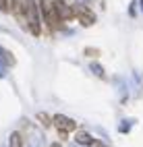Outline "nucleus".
Listing matches in <instances>:
<instances>
[{
	"mask_svg": "<svg viewBox=\"0 0 143 147\" xmlns=\"http://www.w3.org/2000/svg\"><path fill=\"white\" fill-rule=\"evenodd\" d=\"M37 120H40V124L44 126V129L52 126V118H50V116H48L46 112H37Z\"/></svg>",
	"mask_w": 143,
	"mask_h": 147,
	"instance_id": "nucleus-11",
	"label": "nucleus"
},
{
	"mask_svg": "<svg viewBox=\"0 0 143 147\" xmlns=\"http://www.w3.org/2000/svg\"><path fill=\"white\" fill-rule=\"evenodd\" d=\"M87 147H110V145H106V143H102V141H95V139H93Z\"/></svg>",
	"mask_w": 143,
	"mask_h": 147,
	"instance_id": "nucleus-13",
	"label": "nucleus"
},
{
	"mask_svg": "<svg viewBox=\"0 0 143 147\" xmlns=\"http://www.w3.org/2000/svg\"><path fill=\"white\" fill-rule=\"evenodd\" d=\"M139 2H141V11H143V0H139Z\"/></svg>",
	"mask_w": 143,
	"mask_h": 147,
	"instance_id": "nucleus-16",
	"label": "nucleus"
},
{
	"mask_svg": "<svg viewBox=\"0 0 143 147\" xmlns=\"http://www.w3.org/2000/svg\"><path fill=\"white\" fill-rule=\"evenodd\" d=\"M17 64V58L11 50H6V48L0 46V66H4V68H11Z\"/></svg>",
	"mask_w": 143,
	"mask_h": 147,
	"instance_id": "nucleus-6",
	"label": "nucleus"
},
{
	"mask_svg": "<svg viewBox=\"0 0 143 147\" xmlns=\"http://www.w3.org/2000/svg\"><path fill=\"white\" fill-rule=\"evenodd\" d=\"M75 141H77L79 145H89L93 141V137L89 133H85V131H77V135H75Z\"/></svg>",
	"mask_w": 143,
	"mask_h": 147,
	"instance_id": "nucleus-8",
	"label": "nucleus"
},
{
	"mask_svg": "<svg viewBox=\"0 0 143 147\" xmlns=\"http://www.w3.org/2000/svg\"><path fill=\"white\" fill-rule=\"evenodd\" d=\"M0 13H8V6H6V0H0Z\"/></svg>",
	"mask_w": 143,
	"mask_h": 147,
	"instance_id": "nucleus-14",
	"label": "nucleus"
},
{
	"mask_svg": "<svg viewBox=\"0 0 143 147\" xmlns=\"http://www.w3.org/2000/svg\"><path fill=\"white\" fill-rule=\"evenodd\" d=\"M73 13H75V19H79V23L83 27H91L95 23V15L87 4H81V2L73 4Z\"/></svg>",
	"mask_w": 143,
	"mask_h": 147,
	"instance_id": "nucleus-4",
	"label": "nucleus"
},
{
	"mask_svg": "<svg viewBox=\"0 0 143 147\" xmlns=\"http://www.w3.org/2000/svg\"><path fill=\"white\" fill-rule=\"evenodd\" d=\"M129 129H131L129 124H120V133H129Z\"/></svg>",
	"mask_w": 143,
	"mask_h": 147,
	"instance_id": "nucleus-15",
	"label": "nucleus"
},
{
	"mask_svg": "<svg viewBox=\"0 0 143 147\" xmlns=\"http://www.w3.org/2000/svg\"><path fill=\"white\" fill-rule=\"evenodd\" d=\"M83 54L85 56H87V58H93V60H95V58H100L102 56V50H100V48H85V50H83Z\"/></svg>",
	"mask_w": 143,
	"mask_h": 147,
	"instance_id": "nucleus-10",
	"label": "nucleus"
},
{
	"mask_svg": "<svg viewBox=\"0 0 143 147\" xmlns=\"http://www.w3.org/2000/svg\"><path fill=\"white\" fill-rule=\"evenodd\" d=\"M91 73H93V75H98L100 79H106V75H104V68H102L98 62H95V60L91 62Z\"/></svg>",
	"mask_w": 143,
	"mask_h": 147,
	"instance_id": "nucleus-12",
	"label": "nucleus"
},
{
	"mask_svg": "<svg viewBox=\"0 0 143 147\" xmlns=\"http://www.w3.org/2000/svg\"><path fill=\"white\" fill-rule=\"evenodd\" d=\"M25 21L29 31L37 37L42 35V17H40V8H37V0H27L25 6Z\"/></svg>",
	"mask_w": 143,
	"mask_h": 147,
	"instance_id": "nucleus-2",
	"label": "nucleus"
},
{
	"mask_svg": "<svg viewBox=\"0 0 143 147\" xmlns=\"http://www.w3.org/2000/svg\"><path fill=\"white\" fill-rule=\"evenodd\" d=\"M25 6H27V0H13V13L25 21Z\"/></svg>",
	"mask_w": 143,
	"mask_h": 147,
	"instance_id": "nucleus-7",
	"label": "nucleus"
},
{
	"mask_svg": "<svg viewBox=\"0 0 143 147\" xmlns=\"http://www.w3.org/2000/svg\"><path fill=\"white\" fill-rule=\"evenodd\" d=\"M52 124L56 126V131H58V137H60V139H66V137H69V133H75V131H77V122H75L73 118H69V116H64V114L52 116Z\"/></svg>",
	"mask_w": 143,
	"mask_h": 147,
	"instance_id": "nucleus-3",
	"label": "nucleus"
},
{
	"mask_svg": "<svg viewBox=\"0 0 143 147\" xmlns=\"http://www.w3.org/2000/svg\"><path fill=\"white\" fill-rule=\"evenodd\" d=\"M52 4H54V11H56V15L60 17V21H62V23L73 21V19H75L73 6H71V4H66L64 0H52Z\"/></svg>",
	"mask_w": 143,
	"mask_h": 147,
	"instance_id": "nucleus-5",
	"label": "nucleus"
},
{
	"mask_svg": "<svg viewBox=\"0 0 143 147\" xmlns=\"http://www.w3.org/2000/svg\"><path fill=\"white\" fill-rule=\"evenodd\" d=\"M37 8H40L42 23H48V27H50L52 31L60 29L62 21H60V17L56 15V11H54V4H52V0H37Z\"/></svg>",
	"mask_w": 143,
	"mask_h": 147,
	"instance_id": "nucleus-1",
	"label": "nucleus"
},
{
	"mask_svg": "<svg viewBox=\"0 0 143 147\" xmlns=\"http://www.w3.org/2000/svg\"><path fill=\"white\" fill-rule=\"evenodd\" d=\"M8 147H23V137L21 133H11V137H8Z\"/></svg>",
	"mask_w": 143,
	"mask_h": 147,
	"instance_id": "nucleus-9",
	"label": "nucleus"
}]
</instances>
